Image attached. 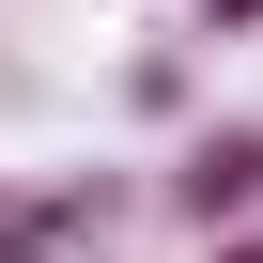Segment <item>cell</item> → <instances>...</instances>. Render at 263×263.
<instances>
[{
    "label": "cell",
    "instance_id": "cell-2",
    "mask_svg": "<svg viewBox=\"0 0 263 263\" xmlns=\"http://www.w3.org/2000/svg\"><path fill=\"white\" fill-rule=\"evenodd\" d=\"M124 217V186L108 171H62V186H31V201H0V263H62V248H93Z\"/></svg>",
    "mask_w": 263,
    "mask_h": 263
},
{
    "label": "cell",
    "instance_id": "cell-1",
    "mask_svg": "<svg viewBox=\"0 0 263 263\" xmlns=\"http://www.w3.org/2000/svg\"><path fill=\"white\" fill-rule=\"evenodd\" d=\"M171 217L217 248V232H263V124H201L171 155Z\"/></svg>",
    "mask_w": 263,
    "mask_h": 263
},
{
    "label": "cell",
    "instance_id": "cell-3",
    "mask_svg": "<svg viewBox=\"0 0 263 263\" xmlns=\"http://www.w3.org/2000/svg\"><path fill=\"white\" fill-rule=\"evenodd\" d=\"M201 263H263V232H217V248H201Z\"/></svg>",
    "mask_w": 263,
    "mask_h": 263
}]
</instances>
